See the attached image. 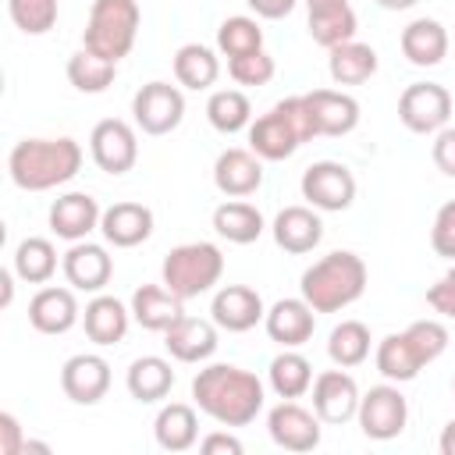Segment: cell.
<instances>
[{
    "mask_svg": "<svg viewBox=\"0 0 455 455\" xmlns=\"http://www.w3.org/2000/svg\"><path fill=\"white\" fill-rule=\"evenodd\" d=\"M60 270L75 291H103L107 281L114 277V259L103 245L96 242H71V249L60 259Z\"/></svg>",
    "mask_w": 455,
    "mask_h": 455,
    "instance_id": "16",
    "label": "cell"
},
{
    "mask_svg": "<svg viewBox=\"0 0 455 455\" xmlns=\"http://www.w3.org/2000/svg\"><path fill=\"white\" fill-rule=\"evenodd\" d=\"M267 373L277 398H302L313 387V363L295 348H284L281 355H274Z\"/></svg>",
    "mask_w": 455,
    "mask_h": 455,
    "instance_id": "34",
    "label": "cell"
},
{
    "mask_svg": "<svg viewBox=\"0 0 455 455\" xmlns=\"http://www.w3.org/2000/svg\"><path fill=\"white\" fill-rule=\"evenodd\" d=\"M263 398V380L235 363H210L192 377V402L220 427H249Z\"/></svg>",
    "mask_w": 455,
    "mask_h": 455,
    "instance_id": "1",
    "label": "cell"
},
{
    "mask_svg": "<svg viewBox=\"0 0 455 455\" xmlns=\"http://www.w3.org/2000/svg\"><path fill=\"white\" fill-rule=\"evenodd\" d=\"M377 4H380L384 11H409L416 0H377Z\"/></svg>",
    "mask_w": 455,
    "mask_h": 455,
    "instance_id": "53",
    "label": "cell"
},
{
    "mask_svg": "<svg viewBox=\"0 0 455 455\" xmlns=\"http://www.w3.org/2000/svg\"><path fill=\"white\" fill-rule=\"evenodd\" d=\"M100 203L89 192H64L50 206V231L64 242H82L89 231L100 228Z\"/></svg>",
    "mask_w": 455,
    "mask_h": 455,
    "instance_id": "18",
    "label": "cell"
},
{
    "mask_svg": "<svg viewBox=\"0 0 455 455\" xmlns=\"http://www.w3.org/2000/svg\"><path fill=\"white\" fill-rule=\"evenodd\" d=\"M355 419H359V430L370 441H391L409 423V402L398 391V384H377L359 398Z\"/></svg>",
    "mask_w": 455,
    "mask_h": 455,
    "instance_id": "8",
    "label": "cell"
},
{
    "mask_svg": "<svg viewBox=\"0 0 455 455\" xmlns=\"http://www.w3.org/2000/svg\"><path fill=\"white\" fill-rule=\"evenodd\" d=\"M377 370H380V377L384 380H391V384H405V380H412L427 363H423V355H419V348L412 345V338L405 334V331H398V334H387V338H380V345H377Z\"/></svg>",
    "mask_w": 455,
    "mask_h": 455,
    "instance_id": "30",
    "label": "cell"
},
{
    "mask_svg": "<svg viewBox=\"0 0 455 455\" xmlns=\"http://www.w3.org/2000/svg\"><path fill=\"white\" fill-rule=\"evenodd\" d=\"M355 28H359V18H355V11L348 4L327 7V11H309V36L323 50H334V46L355 39Z\"/></svg>",
    "mask_w": 455,
    "mask_h": 455,
    "instance_id": "37",
    "label": "cell"
},
{
    "mask_svg": "<svg viewBox=\"0 0 455 455\" xmlns=\"http://www.w3.org/2000/svg\"><path fill=\"white\" fill-rule=\"evenodd\" d=\"M267 316L263 309V299L256 288L249 284H224L213 302H210V320L228 331V334H242V331H252L259 320Z\"/></svg>",
    "mask_w": 455,
    "mask_h": 455,
    "instance_id": "15",
    "label": "cell"
},
{
    "mask_svg": "<svg viewBox=\"0 0 455 455\" xmlns=\"http://www.w3.org/2000/svg\"><path fill=\"white\" fill-rule=\"evenodd\" d=\"M302 199L313 210H327V213H341L352 206L355 199V178L345 164L338 160H316L302 171Z\"/></svg>",
    "mask_w": 455,
    "mask_h": 455,
    "instance_id": "9",
    "label": "cell"
},
{
    "mask_svg": "<svg viewBox=\"0 0 455 455\" xmlns=\"http://www.w3.org/2000/svg\"><path fill=\"white\" fill-rule=\"evenodd\" d=\"M359 384L352 373H345V366L338 370H323L320 377H313V412L320 416V423H348L359 412Z\"/></svg>",
    "mask_w": 455,
    "mask_h": 455,
    "instance_id": "12",
    "label": "cell"
},
{
    "mask_svg": "<svg viewBox=\"0 0 455 455\" xmlns=\"http://www.w3.org/2000/svg\"><path fill=\"white\" fill-rule=\"evenodd\" d=\"M60 391L75 405H96L110 391V363L96 352H78L60 366Z\"/></svg>",
    "mask_w": 455,
    "mask_h": 455,
    "instance_id": "14",
    "label": "cell"
},
{
    "mask_svg": "<svg viewBox=\"0 0 455 455\" xmlns=\"http://www.w3.org/2000/svg\"><path fill=\"white\" fill-rule=\"evenodd\" d=\"M263 327L270 334V341H277L281 348H299L313 338V327H316V309L299 295V299H277L267 316H263Z\"/></svg>",
    "mask_w": 455,
    "mask_h": 455,
    "instance_id": "17",
    "label": "cell"
},
{
    "mask_svg": "<svg viewBox=\"0 0 455 455\" xmlns=\"http://www.w3.org/2000/svg\"><path fill=\"white\" fill-rule=\"evenodd\" d=\"M11 181L25 192H46L71 181L82 171V146L68 135L60 139H21L7 156Z\"/></svg>",
    "mask_w": 455,
    "mask_h": 455,
    "instance_id": "2",
    "label": "cell"
},
{
    "mask_svg": "<svg viewBox=\"0 0 455 455\" xmlns=\"http://www.w3.org/2000/svg\"><path fill=\"white\" fill-rule=\"evenodd\" d=\"M206 117H210V124H213L217 132L235 135V132H242V128L252 124V103H249V96L238 92V89H217V92L206 100Z\"/></svg>",
    "mask_w": 455,
    "mask_h": 455,
    "instance_id": "38",
    "label": "cell"
},
{
    "mask_svg": "<svg viewBox=\"0 0 455 455\" xmlns=\"http://www.w3.org/2000/svg\"><path fill=\"white\" fill-rule=\"evenodd\" d=\"M114 78H117V64L100 57V53H92V50H85V46L68 57V82L78 92H89V96L103 92V89L114 85Z\"/></svg>",
    "mask_w": 455,
    "mask_h": 455,
    "instance_id": "36",
    "label": "cell"
},
{
    "mask_svg": "<svg viewBox=\"0 0 455 455\" xmlns=\"http://www.w3.org/2000/svg\"><path fill=\"white\" fill-rule=\"evenodd\" d=\"M100 231L114 249H132V245H139L153 235V210L142 206V203H132V199L114 203V206L103 210Z\"/></svg>",
    "mask_w": 455,
    "mask_h": 455,
    "instance_id": "22",
    "label": "cell"
},
{
    "mask_svg": "<svg viewBox=\"0 0 455 455\" xmlns=\"http://www.w3.org/2000/svg\"><path fill=\"white\" fill-rule=\"evenodd\" d=\"M14 274L25 284H46L57 274V249H53V242L39 238V235L21 238L18 249H14Z\"/></svg>",
    "mask_w": 455,
    "mask_h": 455,
    "instance_id": "35",
    "label": "cell"
},
{
    "mask_svg": "<svg viewBox=\"0 0 455 455\" xmlns=\"http://www.w3.org/2000/svg\"><path fill=\"white\" fill-rule=\"evenodd\" d=\"M139 21H142V11L135 0H92L89 21L82 32V46L117 64L121 57L132 53Z\"/></svg>",
    "mask_w": 455,
    "mask_h": 455,
    "instance_id": "5",
    "label": "cell"
},
{
    "mask_svg": "<svg viewBox=\"0 0 455 455\" xmlns=\"http://www.w3.org/2000/svg\"><path fill=\"white\" fill-rule=\"evenodd\" d=\"M124 387H128V395H132L135 402H142V405L160 402V398H167L171 387H174V370H171V363H167L164 355H142V359H135V363L128 366Z\"/></svg>",
    "mask_w": 455,
    "mask_h": 455,
    "instance_id": "28",
    "label": "cell"
},
{
    "mask_svg": "<svg viewBox=\"0 0 455 455\" xmlns=\"http://www.w3.org/2000/svg\"><path fill=\"white\" fill-rule=\"evenodd\" d=\"M213 185L231 199H245L263 185V160L252 149L231 146L213 164Z\"/></svg>",
    "mask_w": 455,
    "mask_h": 455,
    "instance_id": "20",
    "label": "cell"
},
{
    "mask_svg": "<svg viewBox=\"0 0 455 455\" xmlns=\"http://www.w3.org/2000/svg\"><path fill=\"white\" fill-rule=\"evenodd\" d=\"M366 281H370V270H366L363 256H355L348 249H334L302 270L299 295L316 313H338L366 291Z\"/></svg>",
    "mask_w": 455,
    "mask_h": 455,
    "instance_id": "3",
    "label": "cell"
},
{
    "mask_svg": "<svg viewBox=\"0 0 455 455\" xmlns=\"http://www.w3.org/2000/svg\"><path fill=\"white\" fill-rule=\"evenodd\" d=\"M7 14L25 36H43L57 25V0H7Z\"/></svg>",
    "mask_w": 455,
    "mask_h": 455,
    "instance_id": "41",
    "label": "cell"
},
{
    "mask_svg": "<svg viewBox=\"0 0 455 455\" xmlns=\"http://www.w3.org/2000/svg\"><path fill=\"white\" fill-rule=\"evenodd\" d=\"M199 448H203L206 455H242V441L231 437V434H224V430L206 434V437L199 441Z\"/></svg>",
    "mask_w": 455,
    "mask_h": 455,
    "instance_id": "48",
    "label": "cell"
},
{
    "mask_svg": "<svg viewBox=\"0 0 455 455\" xmlns=\"http://www.w3.org/2000/svg\"><path fill=\"white\" fill-rule=\"evenodd\" d=\"M405 334L412 338V345L419 348L423 363H434L444 348H448V327L441 320H412L405 327Z\"/></svg>",
    "mask_w": 455,
    "mask_h": 455,
    "instance_id": "43",
    "label": "cell"
},
{
    "mask_svg": "<svg viewBox=\"0 0 455 455\" xmlns=\"http://www.w3.org/2000/svg\"><path fill=\"white\" fill-rule=\"evenodd\" d=\"M327 355L334 366H359L370 355V327L363 320H341L327 338Z\"/></svg>",
    "mask_w": 455,
    "mask_h": 455,
    "instance_id": "39",
    "label": "cell"
},
{
    "mask_svg": "<svg viewBox=\"0 0 455 455\" xmlns=\"http://www.w3.org/2000/svg\"><path fill=\"white\" fill-rule=\"evenodd\" d=\"M82 309H78V299H75V288H39L28 302V323L39 331V334H68L75 323H78Z\"/></svg>",
    "mask_w": 455,
    "mask_h": 455,
    "instance_id": "19",
    "label": "cell"
},
{
    "mask_svg": "<svg viewBox=\"0 0 455 455\" xmlns=\"http://www.w3.org/2000/svg\"><path fill=\"white\" fill-rule=\"evenodd\" d=\"M427 306H430L434 313L455 320V267H451L437 284L427 288Z\"/></svg>",
    "mask_w": 455,
    "mask_h": 455,
    "instance_id": "45",
    "label": "cell"
},
{
    "mask_svg": "<svg viewBox=\"0 0 455 455\" xmlns=\"http://www.w3.org/2000/svg\"><path fill=\"white\" fill-rule=\"evenodd\" d=\"M437 448H441V455H455V419H451V423H444Z\"/></svg>",
    "mask_w": 455,
    "mask_h": 455,
    "instance_id": "51",
    "label": "cell"
},
{
    "mask_svg": "<svg viewBox=\"0 0 455 455\" xmlns=\"http://www.w3.org/2000/svg\"><path fill=\"white\" fill-rule=\"evenodd\" d=\"M451 92L437 82H412L402 89L398 96V121L416 132V135H430V132H441L451 117Z\"/></svg>",
    "mask_w": 455,
    "mask_h": 455,
    "instance_id": "7",
    "label": "cell"
},
{
    "mask_svg": "<svg viewBox=\"0 0 455 455\" xmlns=\"http://www.w3.org/2000/svg\"><path fill=\"white\" fill-rule=\"evenodd\" d=\"M132 114L146 135H167L185 117V96L171 82H146L132 96Z\"/></svg>",
    "mask_w": 455,
    "mask_h": 455,
    "instance_id": "10",
    "label": "cell"
},
{
    "mask_svg": "<svg viewBox=\"0 0 455 455\" xmlns=\"http://www.w3.org/2000/svg\"><path fill=\"white\" fill-rule=\"evenodd\" d=\"M128 323H132V306H124L114 295H96L82 313V327L92 345H117L128 334Z\"/></svg>",
    "mask_w": 455,
    "mask_h": 455,
    "instance_id": "26",
    "label": "cell"
},
{
    "mask_svg": "<svg viewBox=\"0 0 455 455\" xmlns=\"http://www.w3.org/2000/svg\"><path fill=\"white\" fill-rule=\"evenodd\" d=\"M341 4H348V0H306L309 11H327V7H341Z\"/></svg>",
    "mask_w": 455,
    "mask_h": 455,
    "instance_id": "52",
    "label": "cell"
},
{
    "mask_svg": "<svg viewBox=\"0 0 455 455\" xmlns=\"http://www.w3.org/2000/svg\"><path fill=\"white\" fill-rule=\"evenodd\" d=\"M185 316V299L181 295H174L164 281L160 284H142V288H135V295H132V320L139 323V327H146V331H167L174 320H181Z\"/></svg>",
    "mask_w": 455,
    "mask_h": 455,
    "instance_id": "25",
    "label": "cell"
},
{
    "mask_svg": "<svg viewBox=\"0 0 455 455\" xmlns=\"http://www.w3.org/2000/svg\"><path fill=\"white\" fill-rule=\"evenodd\" d=\"M259 18H270V21H277V18H284V14H291V7L299 4V0H245Z\"/></svg>",
    "mask_w": 455,
    "mask_h": 455,
    "instance_id": "49",
    "label": "cell"
},
{
    "mask_svg": "<svg viewBox=\"0 0 455 455\" xmlns=\"http://www.w3.org/2000/svg\"><path fill=\"white\" fill-rule=\"evenodd\" d=\"M217 50L231 60V57H242V53H252V50H263V28L256 18L249 14H235V18H224L220 28H217Z\"/></svg>",
    "mask_w": 455,
    "mask_h": 455,
    "instance_id": "40",
    "label": "cell"
},
{
    "mask_svg": "<svg viewBox=\"0 0 455 455\" xmlns=\"http://www.w3.org/2000/svg\"><path fill=\"white\" fill-rule=\"evenodd\" d=\"M274 71H277V64L267 50H252V53H242V57L228 60V75L238 85H267L274 78Z\"/></svg>",
    "mask_w": 455,
    "mask_h": 455,
    "instance_id": "42",
    "label": "cell"
},
{
    "mask_svg": "<svg viewBox=\"0 0 455 455\" xmlns=\"http://www.w3.org/2000/svg\"><path fill=\"white\" fill-rule=\"evenodd\" d=\"M306 96V107L313 114V124H316V135H348L355 124H359V103L355 96L348 92H338V89H313V92H302Z\"/></svg>",
    "mask_w": 455,
    "mask_h": 455,
    "instance_id": "21",
    "label": "cell"
},
{
    "mask_svg": "<svg viewBox=\"0 0 455 455\" xmlns=\"http://www.w3.org/2000/svg\"><path fill=\"white\" fill-rule=\"evenodd\" d=\"M25 434L14 412H0V455H21L25 451Z\"/></svg>",
    "mask_w": 455,
    "mask_h": 455,
    "instance_id": "46",
    "label": "cell"
},
{
    "mask_svg": "<svg viewBox=\"0 0 455 455\" xmlns=\"http://www.w3.org/2000/svg\"><path fill=\"white\" fill-rule=\"evenodd\" d=\"M89 153L96 160L100 171L107 174H124L135 167L139 160V139H135V128L121 117H103L92 135H89Z\"/></svg>",
    "mask_w": 455,
    "mask_h": 455,
    "instance_id": "11",
    "label": "cell"
},
{
    "mask_svg": "<svg viewBox=\"0 0 455 455\" xmlns=\"http://www.w3.org/2000/svg\"><path fill=\"white\" fill-rule=\"evenodd\" d=\"M14 270H0V306L7 309L11 306V299H14Z\"/></svg>",
    "mask_w": 455,
    "mask_h": 455,
    "instance_id": "50",
    "label": "cell"
},
{
    "mask_svg": "<svg viewBox=\"0 0 455 455\" xmlns=\"http://www.w3.org/2000/svg\"><path fill=\"white\" fill-rule=\"evenodd\" d=\"M434 164H437L441 174L455 178V128H448V124L434 139Z\"/></svg>",
    "mask_w": 455,
    "mask_h": 455,
    "instance_id": "47",
    "label": "cell"
},
{
    "mask_svg": "<svg viewBox=\"0 0 455 455\" xmlns=\"http://www.w3.org/2000/svg\"><path fill=\"white\" fill-rule=\"evenodd\" d=\"M309 139H316V124L306 96H284L249 124V149L259 160H288Z\"/></svg>",
    "mask_w": 455,
    "mask_h": 455,
    "instance_id": "4",
    "label": "cell"
},
{
    "mask_svg": "<svg viewBox=\"0 0 455 455\" xmlns=\"http://www.w3.org/2000/svg\"><path fill=\"white\" fill-rule=\"evenodd\" d=\"M451 395H455V377H451Z\"/></svg>",
    "mask_w": 455,
    "mask_h": 455,
    "instance_id": "54",
    "label": "cell"
},
{
    "mask_svg": "<svg viewBox=\"0 0 455 455\" xmlns=\"http://www.w3.org/2000/svg\"><path fill=\"white\" fill-rule=\"evenodd\" d=\"M430 245L437 256L444 259H455V199H448L437 217H434V228H430Z\"/></svg>",
    "mask_w": 455,
    "mask_h": 455,
    "instance_id": "44",
    "label": "cell"
},
{
    "mask_svg": "<svg viewBox=\"0 0 455 455\" xmlns=\"http://www.w3.org/2000/svg\"><path fill=\"white\" fill-rule=\"evenodd\" d=\"M270 231H274V242H277L284 252L302 256V252H313V249L320 245V238H323V220H320V213H316L313 206H284V210L274 217Z\"/></svg>",
    "mask_w": 455,
    "mask_h": 455,
    "instance_id": "23",
    "label": "cell"
},
{
    "mask_svg": "<svg viewBox=\"0 0 455 455\" xmlns=\"http://www.w3.org/2000/svg\"><path fill=\"white\" fill-rule=\"evenodd\" d=\"M267 430L284 451H313L320 444V416L295 398H284L267 412Z\"/></svg>",
    "mask_w": 455,
    "mask_h": 455,
    "instance_id": "13",
    "label": "cell"
},
{
    "mask_svg": "<svg viewBox=\"0 0 455 455\" xmlns=\"http://www.w3.org/2000/svg\"><path fill=\"white\" fill-rule=\"evenodd\" d=\"M164 345L178 363H203L217 352V323L199 316H181L164 331Z\"/></svg>",
    "mask_w": 455,
    "mask_h": 455,
    "instance_id": "24",
    "label": "cell"
},
{
    "mask_svg": "<svg viewBox=\"0 0 455 455\" xmlns=\"http://www.w3.org/2000/svg\"><path fill=\"white\" fill-rule=\"evenodd\" d=\"M327 71L334 78V85H363L377 75V50L370 43L348 39L334 50H327Z\"/></svg>",
    "mask_w": 455,
    "mask_h": 455,
    "instance_id": "29",
    "label": "cell"
},
{
    "mask_svg": "<svg viewBox=\"0 0 455 455\" xmlns=\"http://www.w3.org/2000/svg\"><path fill=\"white\" fill-rule=\"evenodd\" d=\"M224 274V252L213 245V242H185V245H174L167 256H164V267H160V277L164 284L181 295V299H196L203 291H210Z\"/></svg>",
    "mask_w": 455,
    "mask_h": 455,
    "instance_id": "6",
    "label": "cell"
},
{
    "mask_svg": "<svg viewBox=\"0 0 455 455\" xmlns=\"http://www.w3.org/2000/svg\"><path fill=\"white\" fill-rule=\"evenodd\" d=\"M402 53L416 68H434L448 53V32L437 18H416L402 28Z\"/></svg>",
    "mask_w": 455,
    "mask_h": 455,
    "instance_id": "27",
    "label": "cell"
},
{
    "mask_svg": "<svg viewBox=\"0 0 455 455\" xmlns=\"http://www.w3.org/2000/svg\"><path fill=\"white\" fill-rule=\"evenodd\" d=\"M153 434H156V444L164 451H188L196 441H199V416L192 405L185 402H171L156 412L153 419Z\"/></svg>",
    "mask_w": 455,
    "mask_h": 455,
    "instance_id": "31",
    "label": "cell"
},
{
    "mask_svg": "<svg viewBox=\"0 0 455 455\" xmlns=\"http://www.w3.org/2000/svg\"><path fill=\"white\" fill-rule=\"evenodd\" d=\"M217 75H220V60H217V53L210 46H203V43L178 46V53H174V78H178V85L199 92V89H210L217 82Z\"/></svg>",
    "mask_w": 455,
    "mask_h": 455,
    "instance_id": "33",
    "label": "cell"
},
{
    "mask_svg": "<svg viewBox=\"0 0 455 455\" xmlns=\"http://www.w3.org/2000/svg\"><path fill=\"white\" fill-rule=\"evenodd\" d=\"M263 228H267L263 213L252 203H245V199H231V203H220L213 210V231L220 238H228V242H235V245L256 242L263 235Z\"/></svg>",
    "mask_w": 455,
    "mask_h": 455,
    "instance_id": "32",
    "label": "cell"
}]
</instances>
